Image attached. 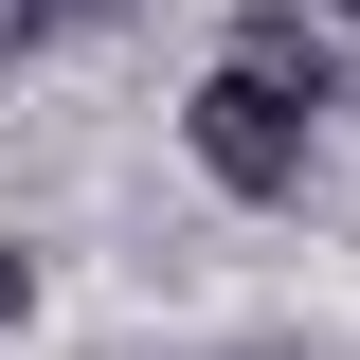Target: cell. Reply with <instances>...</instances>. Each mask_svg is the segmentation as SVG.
Returning <instances> with one entry per match:
<instances>
[{"instance_id":"cell-4","label":"cell","mask_w":360,"mask_h":360,"mask_svg":"<svg viewBox=\"0 0 360 360\" xmlns=\"http://www.w3.org/2000/svg\"><path fill=\"white\" fill-rule=\"evenodd\" d=\"M18 307H37V252H18V234H0V324H18Z\"/></svg>"},{"instance_id":"cell-1","label":"cell","mask_w":360,"mask_h":360,"mask_svg":"<svg viewBox=\"0 0 360 360\" xmlns=\"http://www.w3.org/2000/svg\"><path fill=\"white\" fill-rule=\"evenodd\" d=\"M307 90H270V72H198V108H180V144H198V180H217V198H307Z\"/></svg>"},{"instance_id":"cell-2","label":"cell","mask_w":360,"mask_h":360,"mask_svg":"<svg viewBox=\"0 0 360 360\" xmlns=\"http://www.w3.org/2000/svg\"><path fill=\"white\" fill-rule=\"evenodd\" d=\"M234 72H270V90H307V108H324V90H342V37H324V18H307V0H252V18H234Z\"/></svg>"},{"instance_id":"cell-3","label":"cell","mask_w":360,"mask_h":360,"mask_svg":"<svg viewBox=\"0 0 360 360\" xmlns=\"http://www.w3.org/2000/svg\"><path fill=\"white\" fill-rule=\"evenodd\" d=\"M54 18H72V0H0V72H18V54H37Z\"/></svg>"}]
</instances>
